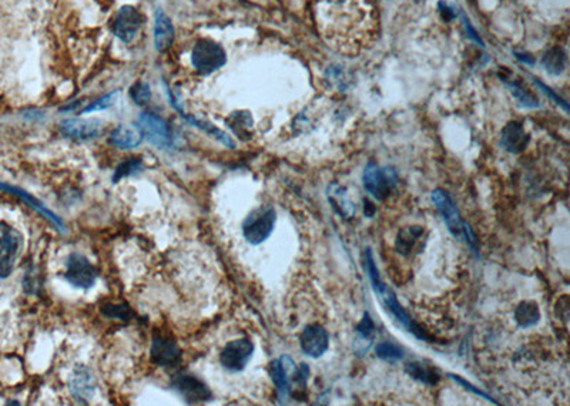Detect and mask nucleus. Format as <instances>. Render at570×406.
<instances>
[{
    "label": "nucleus",
    "instance_id": "1",
    "mask_svg": "<svg viewBox=\"0 0 570 406\" xmlns=\"http://www.w3.org/2000/svg\"><path fill=\"white\" fill-rule=\"evenodd\" d=\"M398 182L399 178L393 167H380L376 162L369 161L363 168V188L378 201H383L398 185Z\"/></svg>",
    "mask_w": 570,
    "mask_h": 406
},
{
    "label": "nucleus",
    "instance_id": "2",
    "mask_svg": "<svg viewBox=\"0 0 570 406\" xmlns=\"http://www.w3.org/2000/svg\"><path fill=\"white\" fill-rule=\"evenodd\" d=\"M276 222V212L269 205H262L252 209L242 222V235L247 242L258 245L268 239Z\"/></svg>",
    "mask_w": 570,
    "mask_h": 406
},
{
    "label": "nucleus",
    "instance_id": "3",
    "mask_svg": "<svg viewBox=\"0 0 570 406\" xmlns=\"http://www.w3.org/2000/svg\"><path fill=\"white\" fill-rule=\"evenodd\" d=\"M227 61L224 48L211 38H200L191 51V63L201 74H211Z\"/></svg>",
    "mask_w": 570,
    "mask_h": 406
},
{
    "label": "nucleus",
    "instance_id": "4",
    "mask_svg": "<svg viewBox=\"0 0 570 406\" xmlns=\"http://www.w3.org/2000/svg\"><path fill=\"white\" fill-rule=\"evenodd\" d=\"M0 278H7L13 272L23 249V235L13 227L0 224Z\"/></svg>",
    "mask_w": 570,
    "mask_h": 406
},
{
    "label": "nucleus",
    "instance_id": "5",
    "mask_svg": "<svg viewBox=\"0 0 570 406\" xmlns=\"http://www.w3.org/2000/svg\"><path fill=\"white\" fill-rule=\"evenodd\" d=\"M296 369L298 366L288 355H282L279 359H274L269 363V375L276 387L279 403H285L292 395L294 386L296 385Z\"/></svg>",
    "mask_w": 570,
    "mask_h": 406
},
{
    "label": "nucleus",
    "instance_id": "6",
    "mask_svg": "<svg viewBox=\"0 0 570 406\" xmlns=\"http://www.w3.org/2000/svg\"><path fill=\"white\" fill-rule=\"evenodd\" d=\"M98 272L95 266L81 254L73 252L68 255L66 261V272L64 278L76 288L88 289L97 281Z\"/></svg>",
    "mask_w": 570,
    "mask_h": 406
},
{
    "label": "nucleus",
    "instance_id": "7",
    "mask_svg": "<svg viewBox=\"0 0 570 406\" xmlns=\"http://www.w3.org/2000/svg\"><path fill=\"white\" fill-rule=\"evenodd\" d=\"M376 295H378V298L380 299V302H382V305H383V308L409 332V333H412V335H415L418 339H423V340H426L428 339V336L425 335V332L410 319V316H409V313L405 311V308L399 303V301H398V298H396V295H395V292L392 291V289H389L385 283H382L378 289H375L373 291Z\"/></svg>",
    "mask_w": 570,
    "mask_h": 406
},
{
    "label": "nucleus",
    "instance_id": "8",
    "mask_svg": "<svg viewBox=\"0 0 570 406\" xmlns=\"http://www.w3.org/2000/svg\"><path fill=\"white\" fill-rule=\"evenodd\" d=\"M254 353V343L248 338L228 342L219 353L221 365L231 372H241L248 365Z\"/></svg>",
    "mask_w": 570,
    "mask_h": 406
},
{
    "label": "nucleus",
    "instance_id": "9",
    "mask_svg": "<svg viewBox=\"0 0 570 406\" xmlns=\"http://www.w3.org/2000/svg\"><path fill=\"white\" fill-rule=\"evenodd\" d=\"M430 199L435 204L436 209L440 212L450 234L455 236H460L463 221H462L459 208H457L455 199L452 198V195L443 188H436L432 191Z\"/></svg>",
    "mask_w": 570,
    "mask_h": 406
},
{
    "label": "nucleus",
    "instance_id": "10",
    "mask_svg": "<svg viewBox=\"0 0 570 406\" xmlns=\"http://www.w3.org/2000/svg\"><path fill=\"white\" fill-rule=\"evenodd\" d=\"M138 128L151 144L165 148L171 145L172 135L168 124L158 115L151 113H142L138 117Z\"/></svg>",
    "mask_w": 570,
    "mask_h": 406
},
{
    "label": "nucleus",
    "instance_id": "11",
    "mask_svg": "<svg viewBox=\"0 0 570 406\" xmlns=\"http://www.w3.org/2000/svg\"><path fill=\"white\" fill-rule=\"evenodd\" d=\"M144 23V16L133 6H123L114 19L113 31L124 43L134 40Z\"/></svg>",
    "mask_w": 570,
    "mask_h": 406
},
{
    "label": "nucleus",
    "instance_id": "12",
    "mask_svg": "<svg viewBox=\"0 0 570 406\" xmlns=\"http://www.w3.org/2000/svg\"><path fill=\"white\" fill-rule=\"evenodd\" d=\"M171 385L185 399L187 403H201L212 397L209 387L201 379L192 375H175Z\"/></svg>",
    "mask_w": 570,
    "mask_h": 406
},
{
    "label": "nucleus",
    "instance_id": "13",
    "mask_svg": "<svg viewBox=\"0 0 570 406\" xmlns=\"http://www.w3.org/2000/svg\"><path fill=\"white\" fill-rule=\"evenodd\" d=\"M299 345L305 355L316 359L329 348L328 330L319 323L306 325L299 335Z\"/></svg>",
    "mask_w": 570,
    "mask_h": 406
},
{
    "label": "nucleus",
    "instance_id": "14",
    "mask_svg": "<svg viewBox=\"0 0 570 406\" xmlns=\"http://www.w3.org/2000/svg\"><path fill=\"white\" fill-rule=\"evenodd\" d=\"M151 362L158 366H175L181 360V349L175 340L167 335H157L152 338Z\"/></svg>",
    "mask_w": 570,
    "mask_h": 406
},
{
    "label": "nucleus",
    "instance_id": "15",
    "mask_svg": "<svg viewBox=\"0 0 570 406\" xmlns=\"http://www.w3.org/2000/svg\"><path fill=\"white\" fill-rule=\"evenodd\" d=\"M64 135L76 140H90L103 131V121L97 118H68L60 123Z\"/></svg>",
    "mask_w": 570,
    "mask_h": 406
},
{
    "label": "nucleus",
    "instance_id": "16",
    "mask_svg": "<svg viewBox=\"0 0 570 406\" xmlns=\"http://www.w3.org/2000/svg\"><path fill=\"white\" fill-rule=\"evenodd\" d=\"M68 387L74 399L81 403H87L93 397L97 385L93 373L87 368L77 366L70 376Z\"/></svg>",
    "mask_w": 570,
    "mask_h": 406
},
{
    "label": "nucleus",
    "instance_id": "17",
    "mask_svg": "<svg viewBox=\"0 0 570 406\" xmlns=\"http://www.w3.org/2000/svg\"><path fill=\"white\" fill-rule=\"evenodd\" d=\"M529 140H530L529 134L524 131L523 125L517 121L507 123L500 132L502 147L512 154L522 152L527 147Z\"/></svg>",
    "mask_w": 570,
    "mask_h": 406
},
{
    "label": "nucleus",
    "instance_id": "18",
    "mask_svg": "<svg viewBox=\"0 0 570 406\" xmlns=\"http://www.w3.org/2000/svg\"><path fill=\"white\" fill-rule=\"evenodd\" d=\"M0 189H4V191H7V192H10V194H13V195H16V197H20L27 205H30V207L34 208L37 212H40L43 217H46V218H47L53 225H56L60 231L64 229V224H63L61 218H60L58 215H56L53 211H50V209H48L43 202H40L37 198H34L33 195H30L27 191L21 189V188H19V187L9 185V184H6V182H0Z\"/></svg>",
    "mask_w": 570,
    "mask_h": 406
},
{
    "label": "nucleus",
    "instance_id": "19",
    "mask_svg": "<svg viewBox=\"0 0 570 406\" xmlns=\"http://www.w3.org/2000/svg\"><path fill=\"white\" fill-rule=\"evenodd\" d=\"M174 40V26L171 19L162 11L157 10L154 23V47L158 51L167 50Z\"/></svg>",
    "mask_w": 570,
    "mask_h": 406
},
{
    "label": "nucleus",
    "instance_id": "20",
    "mask_svg": "<svg viewBox=\"0 0 570 406\" xmlns=\"http://www.w3.org/2000/svg\"><path fill=\"white\" fill-rule=\"evenodd\" d=\"M356 339L353 342V349L356 353L362 355L366 353L370 348V345L373 343L375 339V333H376V328L375 323L370 318V315L368 312L363 313L361 322L356 325Z\"/></svg>",
    "mask_w": 570,
    "mask_h": 406
},
{
    "label": "nucleus",
    "instance_id": "21",
    "mask_svg": "<svg viewBox=\"0 0 570 406\" xmlns=\"http://www.w3.org/2000/svg\"><path fill=\"white\" fill-rule=\"evenodd\" d=\"M142 140V132L138 125L121 124L115 127L110 135V141L113 145L118 148H134Z\"/></svg>",
    "mask_w": 570,
    "mask_h": 406
},
{
    "label": "nucleus",
    "instance_id": "22",
    "mask_svg": "<svg viewBox=\"0 0 570 406\" xmlns=\"http://www.w3.org/2000/svg\"><path fill=\"white\" fill-rule=\"evenodd\" d=\"M326 197L332 208L343 218H352L355 215V204L351 202L343 187L332 184L326 189Z\"/></svg>",
    "mask_w": 570,
    "mask_h": 406
},
{
    "label": "nucleus",
    "instance_id": "23",
    "mask_svg": "<svg viewBox=\"0 0 570 406\" xmlns=\"http://www.w3.org/2000/svg\"><path fill=\"white\" fill-rule=\"evenodd\" d=\"M514 321L522 328H530L540 321V309L534 301H523L514 309Z\"/></svg>",
    "mask_w": 570,
    "mask_h": 406
},
{
    "label": "nucleus",
    "instance_id": "24",
    "mask_svg": "<svg viewBox=\"0 0 570 406\" xmlns=\"http://www.w3.org/2000/svg\"><path fill=\"white\" fill-rule=\"evenodd\" d=\"M227 125L234 131L235 135H238L242 140L251 138V130H252V117L248 111H235L229 117L225 118Z\"/></svg>",
    "mask_w": 570,
    "mask_h": 406
},
{
    "label": "nucleus",
    "instance_id": "25",
    "mask_svg": "<svg viewBox=\"0 0 570 406\" xmlns=\"http://www.w3.org/2000/svg\"><path fill=\"white\" fill-rule=\"evenodd\" d=\"M405 370L419 382L426 385H436L439 380V373L435 368L423 363V362H409L405 366Z\"/></svg>",
    "mask_w": 570,
    "mask_h": 406
},
{
    "label": "nucleus",
    "instance_id": "26",
    "mask_svg": "<svg viewBox=\"0 0 570 406\" xmlns=\"http://www.w3.org/2000/svg\"><path fill=\"white\" fill-rule=\"evenodd\" d=\"M181 115H182L190 124H192V125L201 128L202 131H205V132L209 134L211 137L217 138V140H218L219 142H222L224 145H227V147H229V148H232V147L235 145L234 141H232V138H231L228 134H225L222 130L217 128L214 124H211V123H208V121H204V120H200V118H195V117H192V115H187V114H184V113H181Z\"/></svg>",
    "mask_w": 570,
    "mask_h": 406
},
{
    "label": "nucleus",
    "instance_id": "27",
    "mask_svg": "<svg viewBox=\"0 0 570 406\" xmlns=\"http://www.w3.org/2000/svg\"><path fill=\"white\" fill-rule=\"evenodd\" d=\"M542 64L550 74L557 76L566 67V53L563 51L561 47H551L544 53Z\"/></svg>",
    "mask_w": 570,
    "mask_h": 406
},
{
    "label": "nucleus",
    "instance_id": "28",
    "mask_svg": "<svg viewBox=\"0 0 570 406\" xmlns=\"http://www.w3.org/2000/svg\"><path fill=\"white\" fill-rule=\"evenodd\" d=\"M376 356L380 358L382 360L386 362H395V360H400L405 356V352L400 346H398L396 343L392 342H380L376 345L375 348Z\"/></svg>",
    "mask_w": 570,
    "mask_h": 406
},
{
    "label": "nucleus",
    "instance_id": "29",
    "mask_svg": "<svg viewBox=\"0 0 570 406\" xmlns=\"http://www.w3.org/2000/svg\"><path fill=\"white\" fill-rule=\"evenodd\" d=\"M130 95L134 100L135 104L138 105H144L150 101L151 98V90L150 85L144 81H137L134 85H131L130 88Z\"/></svg>",
    "mask_w": 570,
    "mask_h": 406
},
{
    "label": "nucleus",
    "instance_id": "30",
    "mask_svg": "<svg viewBox=\"0 0 570 406\" xmlns=\"http://www.w3.org/2000/svg\"><path fill=\"white\" fill-rule=\"evenodd\" d=\"M117 98H118V90H114V91H111V93H108V94H105V95H103L101 98H98V100H95L94 103H91L90 105H87L81 113L83 114H86V113H91V111H100V110H105V108H108V107H111V105H114V103L117 101Z\"/></svg>",
    "mask_w": 570,
    "mask_h": 406
},
{
    "label": "nucleus",
    "instance_id": "31",
    "mask_svg": "<svg viewBox=\"0 0 570 406\" xmlns=\"http://www.w3.org/2000/svg\"><path fill=\"white\" fill-rule=\"evenodd\" d=\"M141 168H142V164H141L138 160L130 158V160H127L125 162H123L121 165H118V168H117L115 172H114L113 181L117 182V181H120V179L124 178V177H128V175H133V174L138 172Z\"/></svg>",
    "mask_w": 570,
    "mask_h": 406
},
{
    "label": "nucleus",
    "instance_id": "32",
    "mask_svg": "<svg viewBox=\"0 0 570 406\" xmlns=\"http://www.w3.org/2000/svg\"><path fill=\"white\" fill-rule=\"evenodd\" d=\"M101 312L108 316V318H115V319H130L133 312L128 308V305L123 303V305H114V303H107L101 308Z\"/></svg>",
    "mask_w": 570,
    "mask_h": 406
},
{
    "label": "nucleus",
    "instance_id": "33",
    "mask_svg": "<svg viewBox=\"0 0 570 406\" xmlns=\"http://www.w3.org/2000/svg\"><path fill=\"white\" fill-rule=\"evenodd\" d=\"M509 85L512 88L513 95L519 100L520 104H523L526 107H537L539 105V100L534 95H532L526 88H523L522 85H519L516 83H510Z\"/></svg>",
    "mask_w": 570,
    "mask_h": 406
},
{
    "label": "nucleus",
    "instance_id": "34",
    "mask_svg": "<svg viewBox=\"0 0 570 406\" xmlns=\"http://www.w3.org/2000/svg\"><path fill=\"white\" fill-rule=\"evenodd\" d=\"M420 232H422V229L418 227V231H415L413 229V227L409 229V232L408 234H400V235H398V249L402 252V254H406L408 251H410V248H412V245L415 244V241H416V238L420 235Z\"/></svg>",
    "mask_w": 570,
    "mask_h": 406
},
{
    "label": "nucleus",
    "instance_id": "35",
    "mask_svg": "<svg viewBox=\"0 0 570 406\" xmlns=\"http://www.w3.org/2000/svg\"><path fill=\"white\" fill-rule=\"evenodd\" d=\"M462 235L465 236L466 244H467V246L472 249V252L477 255V249H479V246H477V238H476L475 231L472 229V225H470L469 222H465V221H463V224H462Z\"/></svg>",
    "mask_w": 570,
    "mask_h": 406
},
{
    "label": "nucleus",
    "instance_id": "36",
    "mask_svg": "<svg viewBox=\"0 0 570 406\" xmlns=\"http://www.w3.org/2000/svg\"><path fill=\"white\" fill-rule=\"evenodd\" d=\"M453 380H456L457 383H460L462 386H465V389H467V390H470V392H473L476 396H480V397H483V399H486V400H489V402H493V403H497L492 396H489L487 393H484V392H482L479 387H476V386H473L470 382H467V380H465L463 378H460L459 375H449Z\"/></svg>",
    "mask_w": 570,
    "mask_h": 406
},
{
    "label": "nucleus",
    "instance_id": "37",
    "mask_svg": "<svg viewBox=\"0 0 570 406\" xmlns=\"http://www.w3.org/2000/svg\"><path fill=\"white\" fill-rule=\"evenodd\" d=\"M534 83H536V84H537V85H539L542 90H544V93H546V94H549V95H550V97H551V98H553V100H554L557 104H561V105H563V108H564V110H567V104H566V101H564V100H561V98H560V97H559V95H557V94H556V93H554L551 88L546 87V85H544L542 81H539L537 78H534Z\"/></svg>",
    "mask_w": 570,
    "mask_h": 406
}]
</instances>
